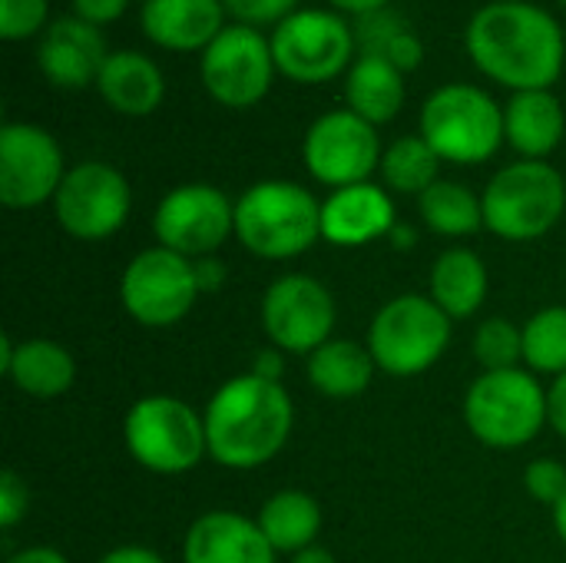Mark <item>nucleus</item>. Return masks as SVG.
I'll return each mask as SVG.
<instances>
[{"label":"nucleus","mask_w":566,"mask_h":563,"mask_svg":"<svg viewBox=\"0 0 566 563\" xmlns=\"http://www.w3.org/2000/svg\"><path fill=\"white\" fill-rule=\"evenodd\" d=\"M464 46L484 76L514 93L551 90L564 73L560 23L527 0H494L481 7L464 30Z\"/></svg>","instance_id":"f257e3e1"},{"label":"nucleus","mask_w":566,"mask_h":563,"mask_svg":"<svg viewBox=\"0 0 566 563\" xmlns=\"http://www.w3.org/2000/svg\"><path fill=\"white\" fill-rule=\"evenodd\" d=\"M209 458L232 471L269 465L292 438L295 405L282 382L239 375L226 382L202 411Z\"/></svg>","instance_id":"f03ea898"},{"label":"nucleus","mask_w":566,"mask_h":563,"mask_svg":"<svg viewBox=\"0 0 566 563\" xmlns=\"http://www.w3.org/2000/svg\"><path fill=\"white\" fill-rule=\"evenodd\" d=\"M235 236L259 259H295L322 239V202L298 183H255L235 202Z\"/></svg>","instance_id":"7ed1b4c3"},{"label":"nucleus","mask_w":566,"mask_h":563,"mask_svg":"<svg viewBox=\"0 0 566 563\" xmlns=\"http://www.w3.org/2000/svg\"><path fill=\"white\" fill-rule=\"evenodd\" d=\"M421 136L441 156V163L478 166L488 163L507 139L504 110L481 86L448 83L424 100Z\"/></svg>","instance_id":"20e7f679"},{"label":"nucleus","mask_w":566,"mask_h":563,"mask_svg":"<svg viewBox=\"0 0 566 563\" xmlns=\"http://www.w3.org/2000/svg\"><path fill=\"white\" fill-rule=\"evenodd\" d=\"M484 229L507 242H531L547 236L566 209L564 176L544 159H521L504 166L481 196Z\"/></svg>","instance_id":"39448f33"},{"label":"nucleus","mask_w":566,"mask_h":563,"mask_svg":"<svg viewBox=\"0 0 566 563\" xmlns=\"http://www.w3.org/2000/svg\"><path fill=\"white\" fill-rule=\"evenodd\" d=\"M464 425L488 448H524L551 425L547 392L524 368L484 372L464 395Z\"/></svg>","instance_id":"423d86ee"},{"label":"nucleus","mask_w":566,"mask_h":563,"mask_svg":"<svg viewBox=\"0 0 566 563\" xmlns=\"http://www.w3.org/2000/svg\"><path fill=\"white\" fill-rule=\"evenodd\" d=\"M123 441L153 475H186L206 455V421L172 395H146L123 418Z\"/></svg>","instance_id":"0eeeda50"},{"label":"nucleus","mask_w":566,"mask_h":563,"mask_svg":"<svg viewBox=\"0 0 566 563\" xmlns=\"http://www.w3.org/2000/svg\"><path fill=\"white\" fill-rule=\"evenodd\" d=\"M451 342V319L424 295H398L378 309L368 329V352L385 375H424Z\"/></svg>","instance_id":"6e6552de"},{"label":"nucleus","mask_w":566,"mask_h":563,"mask_svg":"<svg viewBox=\"0 0 566 563\" xmlns=\"http://www.w3.org/2000/svg\"><path fill=\"white\" fill-rule=\"evenodd\" d=\"M199 295L196 259H186L166 246L143 249L119 279V302L143 329H169L182 322Z\"/></svg>","instance_id":"1a4fd4ad"},{"label":"nucleus","mask_w":566,"mask_h":563,"mask_svg":"<svg viewBox=\"0 0 566 563\" xmlns=\"http://www.w3.org/2000/svg\"><path fill=\"white\" fill-rule=\"evenodd\" d=\"M275 56L272 40L262 37L259 27L249 23H229L199 60V76L206 93L229 106V110H249L265 100L275 80Z\"/></svg>","instance_id":"9d476101"},{"label":"nucleus","mask_w":566,"mask_h":563,"mask_svg":"<svg viewBox=\"0 0 566 563\" xmlns=\"http://www.w3.org/2000/svg\"><path fill=\"white\" fill-rule=\"evenodd\" d=\"M269 40L275 70L295 83H328L352 70L355 33L332 10H295Z\"/></svg>","instance_id":"9b49d317"},{"label":"nucleus","mask_w":566,"mask_h":563,"mask_svg":"<svg viewBox=\"0 0 566 563\" xmlns=\"http://www.w3.org/2000/svg\"><path fill=\"white\" fill-rule=\"evenodd\" d=\"M133 206V189L126 176L99 159H86L66 169L56 196L53 212L66 236L80 242H99L123 229Z\"/></svg>","instance_id":"f8f14e48"},{"label":"nucleus","mask_w":566,"mask_h":563,"mask_svg":"<svg viewBox=\"0 0 566 563\" xmlns=\"http://www.w3.org/2000/svg\"><path fill=\"white\" fill-rule=\"evenodd\" d=\"M153 232L159 246L186 259H206L235 232V202L209 183L176 186L156 206Z\"/></svg>","instance_id":"ddd939ff"},{"label":"nucleus","mask_w":566,"mask_h":563,"mask_svg":"<svg viewBox=\"0 0 566 563\" xmlns=\"http://www.w3.org/2000/svg\"><path fill=\"white\" fill-rule=\"evenodd\" d=\"M305 169L312 179L332 189L368 183L381 169V139L378 129L352 110H332L318 116L305 133Z\"/></svg>","instance_id":"4468645a"},{"label":"nucleus","mask_w":566,"mask_h":563,"mask_svg":"<svg viewBox=\"0 0 566 563\" xmlns=\"http://www.w3.org/2000/svg\"><path fill=\"white\" fill-rule=\"evenodd\" d=\"M262 329L279 352L308 358L315 348L332 342L335 299L312 275H282L265 289Z\"/></svg>","instance_id":"2eb2a0df"},{"label":"nucleus","mask_w":566,"mask_h":563,"mask_svg":"<svg viewBox=\"0 0 566 563\" xmlns=\"http://www.w3.org/2000/svg\"><path fill=\"white\" fill-rule=\"evenodd\" d=\"M66 176L60 143L33 123L0 129V202L7 209H36L56 196Z\"/></svg>","instance_id":"dca6fc26"},{"label":"nucleus","mask_w":566,"mask_h":563,"mask_svg":"<svg viewBox=\"0 0 566 563\" xmlns=\"http://www.w3.org/2000/svg\"><path fill=\"white\" fill-rule=\"evenodd\" d=\"M106 40L99 27L80 20V17H60L53 20L36 46V63L46 83L63 90H80L96 83L103 63H106Z\"/></svg>","instance_id":"f3484780"},{"label":"nucleus","mask_w":566,"mask_h":563,"mask_svg":"<svg viewBox=\"0 0 566 563\" xmlns=\"http://www.w3.org/2000/svg\"><path fill=\"white\" fill-rule=\"evenodd\" d=\"M395 229V202L388 189L358 183L335 189L322 202V239L342 249L368 246Z\"/></svg>","instance_id":"a211bd4d"},{"label":"nucleus","mask_w":566,"mask_h":563,"mask_svg":"<svg viewBox=\"0 0 566 563\" xmlns=\"http://www.w3.org/2000/svg\"><path fill=\"white\" fill-rule=\"evenodd\" d=\"M182 563H275V551L252 518L206 511L186 531Z\"/></svg>","instance_id":"6ab92c4d"},{"label":"nucleus","mask_w":566,"mask_h":563,"mask_svg":"<svg viewBox=\"0 0 566 563\" xmlns=\"http://www.w3.org/2000/svg\"><path fill=\"white\" fill-rule=\"evenodd\" d=\"M139 23L163 50L202 53L226 30V7L222 0H146Z\"/></svg>","instance_id":"aec40b11"},{"label":"nucleus","mask_w":566,"mask_h":563,"mask_svg":"<svg viewBox=\"0 0 566 563\" xmlns=\"http://www.w3.org/2000/svg\"><path fill=\"white\" fill-rule=\"evenodd\" d=\"M0 368L30 398H60L76 382V358L53 338H0Z\"/></svg>","instance_id":"412c9836"},{"label":"nucleus","mask_w":566,"mask_h":563,"mask_svg":"<svg viewBox=\"0 0 566 563\" xmlns=\"http://www.w3.org/2000/svg\"><path fill=\"white\" fill-rule=\"evenodd\" d=\"M99 96L123 116H149L166 96V80L159 66L136 50H116L106 56L96 76Z\"/></svg>","instance_id":"4be33fe9"},{"label":"nucleus","mask_w":566,"mask_h":563,"mask_svg":"<svg viewBox=\"0 0 566 563\" xmlns=\"http://www.w3.org/2000/svg\"><path fill=\"white\" fill-rule=\"evenodd\" d=\"M564 106L551 90L514 93L504 106V136L524 159H547L564 139Z\"/></svg>","instance_id":"5701e85b"},{"label":"nucleus","mask_w":566,"mask_h":563,"mask_svg":"<svg viewBox=\"0 0 566 563\" xmlns=\"http://www.w3.org/2000/svg\"><path fill=\"white\" fill-rule=\"evenodd\" d=\"M348 110L371 126L391 123L405 106V73L378 53H361L345 76Z\"/></svg>","instance_id":"b1692460"},{"label":"nucleus","mask_w":566,"mask_h":563,"mask_svg":"<svg viewBox=\"0 0 566 563\" xmlns=\"http://www.w3.org/2000/svg\"><path fill=\"white\" fill-rule=\"evenodd\" d=\"M431 299L451 319H471L488 299V265L471 249H444L431 265Z\"/></svg>","instance_id":"393cba45"},{"label":"nucleus","mask_w":566,"mask_h":563,"mask_svg":"<svg viewBox=\"0 0 566 563\" xmlns=\"http://www.w3.org/2000/svg\"><path fill=\"white\" fill-rule=\"evenodd\" d=\"M375 358L368 348H361L358 342H348V338H332L325 342L322 348H315L305 362V372H308V385L325 395V398H338V402H348V398H358L368 385H371V375H375Z\"/></svg>","instance_id":"a878e982"},{"label":"nucleus","mask_w":566,"mask_h":563,"mask_svg":"<svg viewBox=\"0 0 566 563\" xmlns=\"http://www.w3.org/2000/svg\"><path fill=\"white\" fill-rule=\"evenodd\" d=\"M255 524L262 528L265 541L275 554H298L315 544L322 531V508L305 491H279L262 508Z\"/></svg>","instance_id":"bb28decb"},{"label":"nucleus","mask_w":566,"mask_h":563,"mask_svg":"<svg viewBox=\"0 0 566 563\" xmlns=\"http://www.w3.org/2000/svg\"><path fill=\"white\" fill-rule=\"evenodd\" d=\"M418 212L424 226L444 239H464L484 229V206L464 183L438 179L428 192L418 196Z\"/></svg>","instance_id":"cd10ccee"},{"label":"nucleus","mask_w":566,"mask_h":563,"mask_svg":"<svg viewBox=\"0 0 566 563\" xmlns=\"http://www.w3.org/2000/svg\"><path fill=\"white\" fill-rule=\"evenodd\" d=\"M441 156L428 146L424 136H401L381 156V176L391 192L421 196L438 183Z\"/></svg>","instance_id":"c85d7f7f"},{"label":"nucleus","mask_w":566,"mask_h":563,"mask_svg":"<svg viewBox=\"0 0 566 563\" xmlns=\"http://www.w3.org/2000/svg\"><path fill=\"white\" fill-rule=\"evenodd\" d=\"M524 362L537 375L566 372V305L541 309L524 325Z\"/></svg>","instance_id":"c756f323"},{"label":"nucleus","mask_w":566,"mask_h":563,"mask_svg":"<svg viewBox=\"0 0 566 563\" xmlns=\"http://www.w3.org/2000/svg\"><path fill=\"white\" fill-rule=\"evenodd\" d=\"M361 20H365V27H361L365 53L388 56L401 73L415 70L421 63V43L411 33V27H405L398 17L381 10V13H371V17H361Z\"/></svg>","instance_id":"7c9ffc66"},{"label":"nucleus","mask_w":566,"mask_h":563,"mask_svg":"<svg viewBox=\"0 0 566 563\" xmlns=\"http://www.w3.org/2000/svg\"><path fill=\"white\" fill-rule=\"evenodd\" d=\"M474 358L484 372H507L524 362V329L511 319H488L474 332Z\"/></svg>","instance_id":"2f4dec72"},{"label":"nucleus","mask_w":566,"mask_h":563,"mask_svg":"<svg viewBox=\"0 0 566 563\" xmlns=\"http://www.w3.org/2000/svg\"><path fill=\"white\" fill-rule=\"evenodd\" d=\"M46 0H0V33L3 40H27L36 30H46Z\"/></svg>","instance_id":"473e14b6"},{"label":"nucleus","mask_w":566,"mask_h":563,"mask_svg":"<svg viewBox=\"0 0 566 563\" xmlns=\"http://www.w3.org/2000/svg\"><path fill=\"white\" fill-rule=\"evenodd\" d=\"M524 488H527V494L534 501L557 508L566 498V468L560 461H554V458L531 461L527 471H524Z\"/></svg>","instance_id":"72a5a7b5"},{"label":"nucleus","mask_w":566,"mask_h":563,"mask_svg":"<svg viewBox=\"0 0 566 563\" xmlns=\"http://www.w3.org/2000/svg\"><path fill=\"white\" fill-rule=\"evenodd\" d=\"M298 0H222L226 13L235 17V23H249V27H265V23H282L285 17L295 13Z\"/></svg>","instance_id":"f704fd0d"},{"label":"nucleus","mask_w":566,"mask_h":563,"mask_svg":"<svg viewBox=\"0 0 566 563\" xmlns=\"http://www.w3.org/2000/svg\"><path fill=\"white\" fill-rule=\"evenodd\" d=\"M30 511V491L23 484V478L17 471H3L0 475V528L13 531Z\"/></svg>","instance_id":"c9c22d12"},{"label":"nucleus","mask_w":566,"mask_h":563,"mask_svg":"<svg viewBox=\"0 0 566 563\" xmlns=\"http://www.w3.org/2000/svg\"><path fill=\"white\" fill-rule=\"evenodd\" d=\"M70 3H73V17L103 27V23H116L126 13L129 0H70Z\"/></svg>","instance_id":"e433bc0d"},{"label":"nucleus","mask_w":566,"mask_h":563,"mask_svg":"<svg viewBox=\"0 0 566 563\" xmlns=\"http://www.w3.org/2000/svg\"><path fill=\"white\" fill-rule=\"evenodd\" d=\"M547 418L551 428L566 438V372L554 378V385L547 388Z\"/></svg>","instance_id":"4c0bfd02"},{"label":"nucleus","mask_w":566,"mask_h":563,"mask_svg":"<svg viewBox=\"0 0 566 563\" xmlns=\"http://www.w3.org/2000/svg\"><path fill=\"white\" fill-rule=\"evenodd\" d=\"M196 282H199V292H216L226 282V265L212 256L196 259Z\"/></svg>","instance_id":"58836bf2"},{"label":"nucleus","mask_w":566,"mask_h":563,"mask_svg":"<svg viewBox=\"0 0 566 563\" xmlns=\"http://www.w3.org/2000/svg\"><path fill=\"white\" fill-rule=\"evenodd\" d=\"M96 563H166L156 551L149 548H139V544H126V548H116L109 554H103Z\"/></svg>","instance_id":"ea45409f"},{"label":"nucleus","mask_w":566,"mask_h":563,"mask_svg":"<svg viewBox=\"0 0 566 563\" xmlns=\"http://www.w3.org/2000/svg\"><path fill=\"white\" fill-rule=\"evenodd\" d=\"M252 375L269 378V382H279V378H282V355H279V348H265V352H259V355H255V362H252Z\"/></svg>","instance_id":"a19ab883"},{"label":"nucleus","mask_w":566,"mask_h":563,"mask_svg":"<svg viewBox=\"0 0 566 563\" xmlns=\"http://www.w3.org/2000/svg\"><path fill=\"white\" fill-rule=\"evenodd\" d=\"M328 3L338 7L342 13H355V17H371L388 7V0H328Z\"/></svg>","instance_id":"79ce46f5"},{"label":"nucleus","mask_w":566,"mask_h":563,"mask_svg":"<svg viewBox=\"0 0 566 563\" xmlns=\"http://www.w3.org/2000/svg\"><path fill=\"white\" fill-rule=\"evenodd\" d=\"M7 563H70L60 551H53V548H27V551H20V554H13Z\"/></svg>","instance_id":"37998d69"},{"label":"nucleus","mask_w":566,"mask_h":563,"mask_svg":"<svg viewBox=\"0 0 566 563\" xmlns=\"http://www.w3.org/2000/svg\"><path fill=\"white\" fill-rule=\"evenodd\" d=\"M292 563H338V561H335V554H332V551H325L322 544H312V548H305V551L292 554Z\"/></svg>","instance_id":"c03bdc74"},{"label":"nucleus","mask_w":566,"mask_h":563,"mask_svg":"<svg viewBox=\"0 0 566 563\" xmlns=\"http://www.w3.org/2000/svg\"><path fill=\"white\" fill-rule=\"evenodd\" d=\"M554 528H557V534H560V541L566 544V498L554 508Z\"/></svg>","instance_id":"a18cd8bd"},{"label":"nucleus","mask_w":566,"mask_h":563,"mask_svg":"<svg viewBox=\"0 0 566 563\" xmlns=\"http://www.w3.org/2000/svg\"><path fill=\"white\" fill-rule=\"evenodd\" d=\"M560 3H564V7H566V0H560Z\"/></svg>","instance_id":"49530a36"}]
</instances>
